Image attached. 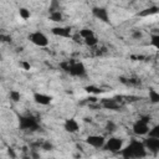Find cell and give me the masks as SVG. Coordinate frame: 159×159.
Segmentation results:
<instances>
[{
	"instance_id": "cell-8",
	"label": "cell",
	"mask_w": 159,
	"mask_h": 159,
	"mask_svg": "<svg viewBox=\"0 0 159 159\" xmlns=\"http://www.w3.org/2000/svg\"><path fill=\"white\" fill-rule=\"evenodd\" d=\"M92 15L97 20H99L102 22H109V12L103 6H94V7H92Z\"/></svg>"
},
{
	"instance_id": "cell-21",
	"label": "cell",
	"mask_w": 159,
	"mask_h": 159,
	"mask_svg": "<svg viewBox=\"0 0 159 159\" xmlns=\"http://www.w3.org/2000/svg\"><path fill=\"white\" fill-rule=\"evenodd\" d=\"M9 97H10V99H11L12 102H19L20 98H21V93H20L19 91H16V89H12V91H10Z\"/></svg>"
},
{
	"instance_id": "cell-28",
	"label": "cell",
	"mask_w": 159,
	"mask_h": 159,
	"mask_svg": "<svg viewBox=\"0 0 159 159\" xmlns=\"http://www.w3.org/2000/svg\"><path fill=\"white\" fill-rule=\"evenodd\" d=\"M0 159H1V157H0Z\"/></svg>"
},
{
	"instance_id": "cell-19",
	"label": "cell",
	"mask_w": 159,
	"mask_h": 159,
	"mask_svg": "<svg viewBox=\"0 0 159 159\" xmlns=\"http://www.w3.org/2000/svg\"><path fill=\"white\" fill-rule=\"evenodd\" d=\"M19 15H20V17H21L22 20H27V19H30L31 12H30V10L26 9V7H20V9H19Z\"/></svg>"
},
{
	"instance_id": "cell-20",
	"label": "cell",
	"mask_w": 159,
	"mask_h": 159,
	"mask_svg": "<svg viewBox=\"0 0 159 159\" xmlns=\"http://www.w3.org/2000/svg\"><path fill=\"white\" fill-rule=\"evenodd\" d=\"M120 81L127 86H138L140 82L137 78H120Z\"/></svg>"
},
{
	"instance_id": "cell-14",
	"label": "cell",
	"mask_w": 159,
	"mask_h": 159,
	"mask_svg": "<svg viewBox=\"0 0 159 159\" xmlns=\"http://www.w3.org/2000/svg\"><path fill=\"white\" fill-rule=\"evenodd\" d=\"M48 19L53 22H62L63 21V14L61 12V10H52V11H50Z\"/></svg>"
},
{
	"instance_id": "cell-7",
	"label": "cell",
	"mask_w": 159,
	"mask_h": 159,
	"mask_svg": "<svg viewBox=\"0 0 159 159\" xmlns=\"http://www.w3.org/2000/svg\"><path fill=\"white\" fill-rule=\"evenodd\" d=\"M86 143L94 149H103V145L106 143V138L102 134H89L86 138Z\"/></svg>"
},
{
	"instance_id": "cell-15",
	"label": "cell",
	"mask_w": 159,
	"mask_h": 159,
	"mask_svg": "<svg viewBox=\"0 0 159 159\" xmlns=\"http://www.w3.org/2000/svg\"><path fill=\"white\" fill-rule=\"evenodd\" d=\"M158 12V6H150V7H147L144 10H142L138 15L142 16V17H145V16H150V15H154Z\"/></svg>"
},
{
	"instance_id": "cell-26",
	"label": "cell",
	"mask_w": 159,
	"mask_h": 159,
	"mask_svg": "<svg viewBox=\"0 0 159 159\" xmlns=\"http://www.w3.org/2000/svg\"><path fill=\"white\" fill-rule=\"evenodd\" d=\"M1 42H11V36H9V35H4V34H1L0 35V43Z\"/></svg>"
},
{
	"instance_id": "cell-1",
	"label": "cell",
	"mask_w": 159,
	"mask_h": 159,
	"mask_svg": "<svg viewBox=\"0 0 159 159\" xmlns=\"http://www.w3.org/2000/svg\"><path fill=\"white\" fill-rule=\"evenodd\" d=\"M119 153L123 159H143L148 154L143 142L139 139H132L127 145L122 148Z\"/></svg>"
},
{
	"instance_id": "cell-11",
	"label": "cell",
	"mask_w": 159,
	"mask_h": 159,
	"mask_svg": "<svg viewBox=\"0 0 159 159\" xmlns=\"http://www.w3.org/2000/svg\"><path fill=\"white\" fill-rule=\"evenodd\" d=\"M63 129H65L67 133H71V134L77 133V132L80 130V123H78L77 119H75V118H68V119H66L65 123H63Z\"/></svg>"
},
{
	"instance_id": "cell-9",
	"label": "cell",
	"mask_w": 159,
	"mask_h": 159,
	"mask_svg": "<svg viewBox=\"0 0 159 159\" xmlns=\"http://www.w3.org/2000/svg\"><path fill=\"white\" fill-rule=\"evenodd\" d=\"M52 35L58 36V37H63V39H71L72 37V30L68 26H55L51 29Z\"/></svg>"
},
{
	"instance_id": "cell-25",
	"label": "cell",
	"mask_w": 159,
	"mask_h": 159,
	"mask_svg": "<svg viewBox=\"0 0 159 159\" xmlns=\"http://www.w3.org/2000/svg\"><path fill=\"white\" fill-rule=\"evenodd\" d=\"M150 39H152V40H150L152 45H153L155 48H158V47H159V36H158V35H153Z\"/></svg>"
},
{
	"instance_id": "cell-5",
	"label": "cell",
	"mask_w": 159,
	"mask_h": 159,
	"mask_svg": "<svg viewBox=\"0 0 159 159\" xmlns=\"http://www.w3.org/2000/svg\"><path fill=\"white\" fill-rule=\"evenodd\" d=\"M27 39L31 43H34L37 47H47L48 43H50V40H48L47 35L43 34L42 31H32V32L29 34Z\"/></svg>"
},
{
	"instance_id": "cell-27",
	"label": "cell",
	"mask_w": 159,
	"mask_h": 159,
	"mask_svg": "<svg viewBox=\"0 0 159 159\" xmlns=\"http://www.w3.org/2000/svg\"><path fill=\"white\" fill-rule=\"evenodd\" d=\"M20 65L22 66V68H24L25 71H29V70L31 68V66H30V63H27V62H21Z\"/></svg>"
},
{
	"instance_id": "cell-2",
	"label": "cell",
	"mask_w": 159,
	"mask_h": 159,
	"mask_svg": "<svg viewBox=\"0 0 159 159\" xmlns=\"http://www.w3.org/2000/svg\"><path fill=\"white\" fill-rule=\"evenodd\" d=\"M61 68L73 77H84L87 75L86 66L81 61H66L61 63Z\"/></svg>"
},
{
	"instance_id": "cell-6",
	"label": "cell",
	"mask_w": 159,
	"mask_h": 159,
	"mask_svg": "<svg viewBox=\"0 0 159 159\" xmlns=\"http://www.w3.org/2000/svg\"><path fill=\"white\" fill-rule=\"evenodd\" d=\"M124 147V142L122 138L119 137H109L108 139H106V143L103 145V149L109 152V153H119L122 150V148Z\"/></svg>"
},
{
	"instance_id": "cell-10",
	"label": "cell",
	"mask_w": 159,
	"mask_h": 159,
	"mask_svg": "<svg viewBox=\"0 0 159 159\" xmlns=\"http://www.w3.org/2000/svg\"><path fill=\"white\" fill-rule=\"evenodd\" d=\"M143 144L147 149V152H150L153 154H157L159 152V138H150L147 137L143 140Z\"/></svg>"
},
{
	"instance_id": "cell-23",
	"label": "cell",
	"mask_w": 159,
	"mask_h": 159,
	"mask_svg": "<svg viewBox=\"0 0 159 159\" xmlns=\"http://www.w3.org/2000/svg\"><path fill=\"white\" fill-rule=\"evenodd\" d=\"M116 129H117V124H116L114 122L108 120V122L106 123V130H107L108 133H113V132H116Z\"/></svg>"
},
{
	"instance_id": "cell-13",
	"label": "cell",
	"mask_w": 159,
	"mask_h": 159,
	"mask_svg": "<svg viewBox=\"0 0 159 159\" xmlns=\"http://www.w3.org/2000/svg\"><path fill=\"white\" fill-rule=\"evenodd\" d=\"M101 106L106 109H111V111H116L120 108V102L117 98H104L101 101Z\"/></svg>"
},
{
	"instance_id": "cell-3",
	"label": "cell",
	"mask_w": 159,
	"mask_h": 159,
	"mask_svg": "<svg viewBox=\"0 0 159 159\" xmlns=\"http://www.w3.org/2000/svg\"><path fill=\"white\" fill-rule=\"evenodd\" d=\"M19 127L21 130H25V132H35L40 129V123L36 117L31 114H26V116H20Z\"/></svg>"
},
{
	"instance_id": "cell-24",
	"label": "cell",
	"mask_w": 159,
	"mask_h": 159,
	"mask_svg": "<svg viewBox=\"0 0 159 159\" xmlns=\"http://www.w3.org/2000/svg\"><path fill=\"white\" fill-rule=\"evenodd\" d=\"M132 37H133L134 40H140V39L143 37V32H142L140 30H133V31H132Z\"/></svg>"
},
{
	"instance_id": "cell-12",
	"label": "cell",
	"mask_w": 159,
	"mask_h": 159,
	"mask_svg": "<svg viewBox=\"0 0 159 159\" xmlns=\"http://www.w3.org/2000/svg\"><path fill=\"white\" fill-rule=\"evenodd\" d=\"M34 102L40 104V106H48L52 102V97L46 94V93H41V92H36L34 93Z\"/></svg>"
},
{
	"instance_id": "cell-4",
	"label": "cell",
	"mask_w": 159,
	"mask_h": 159,
	"mask_svg": "<svg viewBox=\"0 0 159 159\" xmlns=\"http://www.w3.org/2000/svg\"><path fill=\"white\" fill-rule=\"evenodd\" d=\"M149 122H150V118L148 116L145 117H140L139 119H137L133 125H132V132L134 135L137 137H145L150 129V125H149Z\"/></svg>"
},
{
	"instance_id": "cell-16",
	"label": "cell",
	"mask_w": 159,
	"mask_h": 159,
	"mask_svg": "<svg viewBox=\"0 0 159 159\" xmlns=\"http://www.w3.org/2000/svg\"><path fill=\"white\" fill-rule=\"evenodd\" d=\"M82 43H84V45L88 46V47H96V46L98 45V37H97L96 35L89 36V37L84 39V40L82 41Z\"/></svg>"
},
{
	"instance_id": "cell-22",
	"label": "cell",
	"mask_w": 159,
	"mask_h": 159,
	"mask_svg": "<svg viewBox=\"0 0 159 159\" xmlns=\"http://www.w3.org/2000/svg\"><path fill=\"white\" fill-rule=\"evenodd\" d=\"M147 135L150 138H159V125H154L153 128H150Z\"/></svg>"
},
{
	"instance_id": "cell-18",
	"label": "cell",
	"mask_w": 159,
	"mask_h": 159,
	"mask_svg": "<svg viewBox=\"0 0 159 159\" xmlns=\"http://www.w3.org/2000/svg\"><path fill=\"white\" fill-rule=\"evenodd\" d=\"M149 101L153 104L159 103V93L155 89H149Z\"/></svg>"
},
{
	"instance_id": "cell-17",
	"label": "cell",
	"mask_w": 159,
	"mask_h": 159,
	"mask_svg": "<svg viewBox=\"0 0 159 159\" xmlns=\"http://www.w3.org/2000/svg\"><path fill=\"white\" fill-rule=\"evenodd\" d=\"M77 34L80 35V37L82 39V41H83L84 39L89 37V36H93V35H96L93 30H91V29H87V27H84V29H81V30H80Z\"/></svg>"
}]
</instances>
